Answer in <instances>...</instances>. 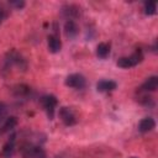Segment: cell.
Listing matches in <instances>:
<instances>
[{
  "label": "cell",
  "instance_id": "cell-1",
  "mask_svg": "<svg viewBox=\"0 0 158 158\" xmlns=\"http://www.w3.org/2000/svg\"><path fill=\"white\" fill-rule=\"evenodd\" d=\"M142 60H143V54H142L141 51H137V52H135L133 54H131V56H128V57H121V58H118L117 62H116V64H117V67H120V68L127 69V68L136 67V65H137L138 63H141Z\"/></svg>",
  "mask_w": 158,
  "mask_h": 158
},
{
  "label": "cell",
  "instance_id": "cell-2",
  "mask_svg": "<svg viewBox=\"0 0 158 158\" xmlns=\"http://www.w3.org/2000/svg\"><path fill=\"white\" fill-rule=\"evenodd\" d=\"M41 104L44 109V111L47 112L49 120H53V116H54V109L58 104V100L54 95H44L41 98Z\"/></svg>",
  "mask_w": 158,
  "mask_h": 158
},
{
  "label": "cell",
  "instance_id": "cell-3",
  "mask_svg": "<svg viewBox=\"0 0 158 158\" xmlns=\"http://www.w3.org/2000/svg\"><path fill=\"white\" fill-rule=\"evenodd\" d=\"M64 83L69 88H73V89H83L86 85V79H85L84 75H81L79 73H74V74L68 75L65 78V81Z\"/></svg>",
  "mask_w": 158,
  "mask_h": 158
},
{
  "label": "cell",
  "instance_id": "cell-4",
  "mask_svg": "<svg viewBox=\"0 0 158 158\" xmlns=\"http://www.w3.org/2000/svg\"><path fill=\"white\" fill-rule=\"evenodd\" d=\"M58 115L62 120V122L65 125V126H73L77 123V118H75V115L73 114V111L69 109V107H60L59 111H58Z\"/></svg>",
  "mask_w": 158,
  "mask_h": 158
},
{
  "label": "cell",
  "instance_id": "cell-5",
  "mask_svg": "<svg viewBox=\"0 0 158 158\" xmlns=\"http://www.w3.org/2000/svg\"><path fill=\"white\" fill-rule=\"evenodd\" d=\"M64 33L68 38H74L79 33V27L73 20H68L64 23Z\"/></svg>",
  "mask_w": 158,
  "mask_h": 158
},
{
  "label": "cell",
  "instance_id": "cell-6",
  "mask_svg": "<svg viewBox=\"0 0 158 158\" xmlns=\"http://www.w3.org/2000/svg\"><path fill=\"white\" fill-rule=\"evenodd\" d=\"M47 43H48V49L51 53H58L62 48V42L59 37L56 35H49L47 38Z\"/></svg>",
  "mask_w": 158,
  "mask_h": 158
},
{
  "label": "cell",
  "instance_id": "cell-7",
  "mask_svg": "<svg viewBox=\"0 0 158 158\" xmlns=\"http://www.w3.org/2000/svg\"><path fill=\"white\" fill-rule=\"evenodd\" d=\"M156 127V121L152 118V117H144L139 121L138 123V131L142 132V133H146V132H149L152 131L153 128Z\"/></svg>",
  "mask_w": 158,
  "mask_h": 158
},
{
  "label": "cell",
  "instance_id": "cell-8",
  "mask_svg": "<svg viewBox=\"0 0 158 158\" xmlns=\"http://www.w3.org/2000/svg\"><path fill=\"white\" fill-rule=\"evenodd\" d=\"M158 88V77L153 75L146 79V81L141 85V90L142 91H156Z\"/></svg>",
  "mask_w": 158,
  "mask_h": 158
},
{
  "label": "cell",
  "instance_id": "cell-9",
  "mask_svg": "<svg viewBox=\"0 0 158 158\" xmlns=\"http://www.w3.org/2000/svg\"><path fill=\"white\" fill-rule=\"evenodd\" d=\"M116 86H117V84H116L114 80H105V79L98 81V84H96V89H98V91H100V93L112 91V90L116 89Z\"/></svg>",
  "mask_w": 158,
  "mask_h": 158
},
{
  "label": "cell",
  "instance_id": "cell-10",
  "mask_svg": "<svg viewBox=\"0 0 158 158\" xmlns=\"http://www.w3.org/2000/svg\"><path fill=\"white\" fill-rule=\"evenodd\" d=\"M110 48H111L110 47V43H106V42L99 43L98 47H96V56L99 58H101V59L107 58L109 54H110Z\"/></svg>",
  "mask_w": 158,
  "mask_h": 158
},
{
  "label": "cell",
  "instance_id": "cell-11",
  "mask_svg": "<svg viewBox=\"0 0 158 158\" xmlns=\"http://www.w3.org/2000/svg\"><path fill=\"white\" fill-rule=\"evenodd\" d=\"M25 156L27 158H44L46 154L44 152L38 148V147H31V148H27V152L25 153Z\"/></svg>",
  "mask_w": 158,
  "mask_h": 158
},
{
  "label": "cell",
  "instance_id": "cell-12",
  "mask_svg": "<svg viewBox=\"0 0 158 158\" xmlns=\"http://www.w3.org/2000/svg\"><path fill=\"white\" fill-rule=\"evenodd\" d=\"M14 151H15V144H14V138L9 142H6L2 147V156L4 158H12L14 156Z\"/></svg>",
  "mask_w": 158,
  "mask_h": 158
},
{
  "label": "cell",
  "instance_id": "cell-13",
  "mask_svg": "<svg viewBox=\"0 0 158 158\" xmlns=\"http://www.w3.org/2000/svg\"><path fill=\"white\" fill-rule=\"evenodd\" d=\"M16 125H17V118H16L15 116H9V117H6V120L4 121V125H2L1 132L10 131V130H12Z\"/></svg>",
  "mask_w": 158,
  "mask_h": 158
},
{
  "label": "cell",
  "instance_id": "cell-14",
  "mask_svg": "<svg viewBox=\"0 0 158 158\" xmlns=\"http://www.w3.org/2000/svg\"><path fill=\"white\" fill-rule=\"evenodd\" d=\"M79 9L77 7V6H74V5H68V6H64L63 9H62V12L64 14V15H67V16H69V17H73V16H78L79 15V11H78Z\"/></svg>",
  "mask_w": 158,
  "mask_h": 158
},
{
  "label": "cell",
  "instance_id": "cell-15",
  "mask_svg": "<svg viewBox=\"0 0 158 158\" xmlns=\"http://www.w3.org/2000/svg\"><path fill=\"white\" fill-rule=\"evenodd\" d=\"M157 12V4L153 1H146L144 2V14L148 16H152Z\"/></svg>",
  "mask_w": 158,
  "mask_h": 158
},
{
  "label": "cell",
  "instance_id": "cell-16",
  "mask_svg": "<svg viewBox=\"0 0 158 158\" xmlns=\"http://www.w3.org/2000/svg\"><path fill=\"white\" fill-rule=\"evenodd\" d=\"M6 115H7V106L4 102H0V123L6 120Z\"/></svg>",
  "mask_w": 158,
  "mask_h": 158
},
{
  "label": "cell",
  "instance_id": "cell-17",
  "mask_svg": "<svg viewBox=\"0 0 158 158\" xmlns=\"http://www.w3.org/2000/svg\"><path fill=\"white\" fill-rule=\"evenodd\" d=\"M10 4H11V5H14V6H16L17 9H21V7H23V6H25V2H23V1H11Z\"/></svg>",
  "mask_w": 158,
  "mask_h": 158
},
{
  "label": "cell",
  "instance_id": "cell-18",
  "mask_svg": "<svg viewBox=\"0 0 158 158\" xmlns=\"http://www.w3.org/2000/svg\"><path fill=\"white\" fill-rule=\"evenodd\" d=\"M2 19H4V10H2L1 7H0V23H1Z\"/></svg>",
  "mask_w": 158,
  "mask_h": 158
},
{
  "label": "cell",
  "instance_id": "cell-19",
  "mask_svg": "<svg viewBox=\"0 0 158 158\" xmlns=\"http://www.w3.org/2000/svg\"><path fill=\"white\" fill-rule=\"evenodd\" d=\"M131 158H136V157H131Z\"/></svg>",
  "mask_w": 158,
  "mask_h": 158
}]
</instances>
